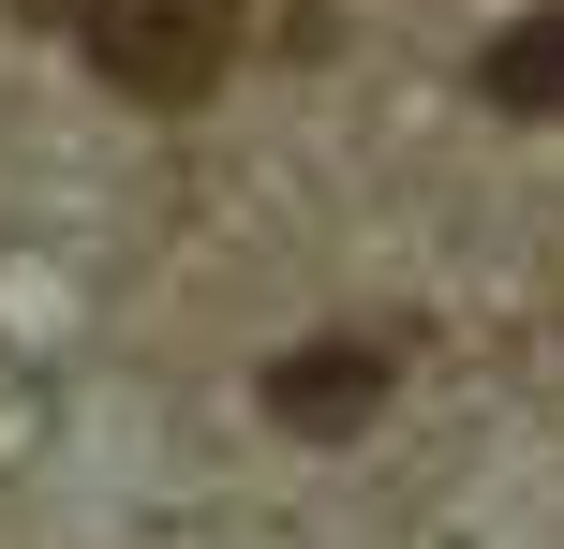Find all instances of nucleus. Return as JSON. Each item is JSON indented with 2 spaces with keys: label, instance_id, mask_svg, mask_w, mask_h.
<instances>
[{
  "label": "nucleus",
  "instance_id": "nucleus-1",
  "mask_svg": "<svg viewBox=\"0 0 564 549\" xmlns=\"http://www.w3.org/2000/svg\"><path fill=\"white\" fill-rule=\"evenodd\" d=\"M75 45L134 105H208L238 59V0H75Z\"/></svg>",
  "mask_w": 564,
  "mask_h": 549
},
{
  "label": "nucleus",
  "instance_id": "nucleus-2",
  "mask_svg": "<svg viewBox=\"0 0 564 549\" xmlns=\"http://www.w3.org/2000/svg\"><path fill=\"white\" fill-rule=\"evenodd\" d=\"M387 372H401L387 342H297V356H268V416L297 446H341V431L387 416Z\"/></svg>",
  "mask_w": 564,
  "mask_h": 549
},
{
  "label": "nucleus",
  "instance_id": "nucleus-3",
  "mask_svg": "<svg viewBox=\"0 0 564 549\" xmlns=\"http://www.w3.org/2000/svg\"><path fill=\"white\" fill-rule=\"evenodd\" d=\"M476 89L506 119H564V0H535L520 30H490V59H476Z\"/></svg>",
  "mask_w": 564,
  "mask_h": 549
}]
</instances>
